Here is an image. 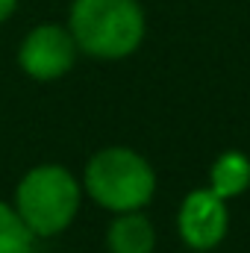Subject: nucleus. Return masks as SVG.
Segmentation results:
<instances>
[{"mask_svg": "<svg viewBox=\"0 0 250 253\" xmlns=\"http://www.w3.org/2000/svg\"><path fill=\"white\" fill-rule=\"evenodd\" d=\"M80 197V183L68 168L36 165L21 177L15 189V209L33 236H56L77 218Z\"/></svg>", "mask_w": 250, "mask_h": 253, "instance_id": "obj_3", "label": "nucleus"}, {"mask_svg": "<svg viewBox=\"0 0 250 253\" xmlns=\"http://www.w3.org/2000/svg\"><path fill=\"white\" fill-rule=\"evenodd\" d=\"M194 253H206V251H194Z\"/></svg>", "mask_w": 250, "mask_h": 253, "instance_id": "obj_10", "label": "nucleus"}, {"mask_svg": "<svg viewBox=\"0 0 250 253\" xmlns=\"http://www.w3.org/2000/svg\"><path fill=\"white\" fill-rule=\"evenodd\" d=\"M177 227L180 236L191 251H212L224 242L227 227H230V209L221 194L209 189L188 191L177 212Z\"/></svg>", "mask_w": 250, "mask_h": 253, "instance_id": "obj_5", "label": "nucleus"}, {"mask_svg": "<svg viewBox=\"0 0 250 253\" xmlns=\"http://www.w3.org/2000/svg\"><path fill=\"white\" fill-rule=\"evenodd\" d=\"M77 62V42L68 27L59 24H42L36 27L18 50V65L24 74H30L39 83H50L65 77Z\"/></svg>", "mask_w": 250, "mask_h": 253, "instance_id": "obj_4", "label": "nucleus"}, {"mask_svg": "<svg viewBox=\"0 0 250 253\" xmlns=\"http://www.w3.org/2000/svg\"><path fill=\"white\" fill-rule=\"evenodd\" d=\"M144 9L138 0H74L68 30L77 50L94 59H124L144 42Z\"/></svg>", "mask_w": 250, "mask_h": 253, "instance_id": "obj_1", "label": "nucleus"}, {"mask_svg": "<svg viewBox=\"0 0 250 253\" xmlns=\"http://www.w3.org/2000/svg\"><path fill=\"white\" fill-rule=\"evenodd\" d=\"M33 239L36 236L24 224L18 209L0 200V253H30Z\"/></svg>", "mask_w": 250, "mask_h": 253, "instance_id": "obj_8", "label": "nucleus"}, {"mask_svg": "<svg viewBox=\"0 0 250 253\" xmlns=\"http://www.w3.org/2000/svg\"><path fill=\"white\" fill-rule=\"evenodd\" d=\"M106 245L112 253H153L156 230L138 209L118 212V218L109 224Z\"/></svg>", "mask_w": 250, "mask_h": 253, "instance_id": "obj_6", "label": "nucleus"}, {"mask_svg": "<svg viewBox=\"0 0 250 253\" xmlns=\"http://www.w3.org/2000/svg\"><path fill=\"white\" fill-rule=\"evenodd\" d=\"M83 183L88 197L103 209L132 212L153 200L156 174L150 162L132 147H103L88 159Z\"/></svg>", "mask_w": 250, "mask_h": 253, "instance_id": "obj_2", "label": "nucleus"}, {"mask_svg": "<svg viewBox=\"0 0 250 253\" xmlns=\"http://www.w3.org/2000/svg\"><path fill=\"white\" fill-rule=\"evenodd\" d=\"M209 189L233 200L250 189V159L242 150H224L209 168Z\"/></svg>", "mask_w": 250, "mask_h": 253, "instance_id": "obj_7", "label": "nucleus"}, {"mask_svg": "<svg viewBox=\"0 0 250 253\" xmlns=\"http://www.w3.org/2000/svg\"><path fill=\"white\" fill-rule=\"evenodd\" d=\"M15 6H18V0H0V24L12 18V12H15Z\"/></svg>", "mask_w": 250, "mask_h": 253, "instance_id": "obj_9", "label": "nucleus"}]
</instances>
